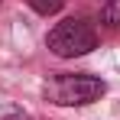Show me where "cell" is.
<instances>
[{
	"mask_svg": "<svg viewBox=\"0 0 120 120\" xmlns=\"http://www.w3.org/2000/svg\"><path fill=\"white\" fill-rule=\"evenodd\" d=\"M107 88L104 81L94 75H59L45 84V98L59 107H84V104H94L101 101Z\"/></svg>",
	"mask_w": 120,
	"mask_h": 120,
	"instance_id": "1",
	"label": "cell"
},
{
	"mask_svg": "<svg viewBox=\"0 0 120 120\" xmlns=\"http://www.w3.org/2000/svg\"><path fill=\"white\" fill-rule=\"evenodd\" d=\"M98 45V33L88 20H62L55 23V29L49 33V49L59 59H75V55H88Z\"/></svg>",
	"mask_w": 120,
	"mask_h": 120,
	"instance_id": "2",
	"label": "cell"
},
{
	"mask_svg": "<svg viewBox=\"0 0 120 120\" xmlns=\"http://www.w3.org/2000/svg\"><path fill=\"white\" fill-rule=\"evenodd\" d=\"M26 3H29V7H33L36 13H42V16H49V13H59L65 0H26Z\"/></svg>",
	"mask_w": 120,
	"mask_h": 120,
	"instance_id": "3",
	"label": "cell"
},
{
	"mask_svg": "<svg viewBox=\"0 0 120 120\" xmlns=\"http://www.w3.org/2000/svg\"><path fill=\"white\" fill-rule=\"evenodd\" d=\"M101 3H114V0H101Z\"/></svg>",
	"mask_w": 120,
	"mask_h": 120,
	"instance_id": "4",
	"label": "cell"
}]
</instances>
